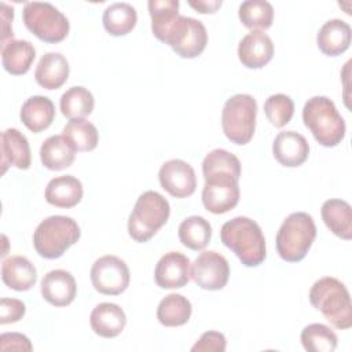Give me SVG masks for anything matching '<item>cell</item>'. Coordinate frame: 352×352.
Segmentation results:
<instances>
[{"mask_svg":"<svg viewBox=\"0 0 352 352\" xmlns=\"http://www.w3.org/2000/svg\"><path fill=\"white\" fill-rule=\"evenodd\" d=\"M205 184L202 188V204L214 214L232 210L239 202L241 162L232 153L214 148L202 161Z\"/></svg>","mask_w":352,"mask_h":352,"instance_id":"cell-1","label":"cell"},{"mask_svg":"<svg viewBox=\"0 0 352 352\" xmlns=\"http://www.w3.org/2000/svg\"><path fill=\"white\" fill-rule=\"evenodd\" d=\"M220 239L246 267H257L267 257L263 231L254 220L246 216L226 221L220 230Z\"/></svg>","mask_w":352,"mask_h":352,"instance_id":"cell-2","label":"cell"},{"mask_svg":"<svg viewBox=\"0 0 352 352\" xmlns=\"http://www.w3.org/2000/svg\"><path fill=\"white\" fill-rule=\"evenodd\" d=\"M309 302L338 330L352 326V304L345 285L333 276L318 279L309 290Z\"/></svg>","mask_w":352,"mask_h":352,"instance_id":"cell-3","label":"cell"},{"mask_svg":"<svg viewBox=\"0 0 352 352\" xmlns=\"http://www.w3.org/2000/svg\"><path fill=\"white\" fill-rule=\"evenodd\" d=\"M302 121L315 140L324 147H334L345 138V121L333 100L326 96H312L305 102Z\"/></svg>","mask_w":352,"mask_h":352,"instance_id":"cell-4","label":"cell"},{"mask_svg":"<svg viewBox=\"0 0 352 352\" xmlns=\"http://www.w3.org/2000/svg\"><path fill=\"white\" fill-rule=\"evenodd\" d=\"M316 238V226L311 214L294 212L280 224L276 234V250L282 260L301 261Z\"/></svg>","mask_w":352,"mask_h":352,"instance_id":"cell-5","label":"cell"},{"mask_svg":"<svg viewBox=\"0 0 352 352\" xmlns=\"http://www.w3.org/2000/svg\"><path fill=\"white\" fill-rule=\"evenodd\" d=\"M169 202L157 191L148 190L139 195L128 219L129 236L136 242L150 241L168 221Z\"/></svg>","mask_w":352,"mask_h":352,"instance_id":"cell-6","label":"cell"},{"mask_svg":"<svg viewBox=\"0 0 352 352\" xmlns=\"http://www.w3.org/2000/svg\"><path fill=\"white\" fill-rule=\"evenodd\" d=\"M81 236L76 220L69 216H50L44 219L33 234V246L36 252L48 260L60 257Z\"/></svg>","mask_w":352,"mask_h":352,"instance_id":"cell-7","label":"cell"},{"mask_svg":"<svg viewBox=\"0 0 352 352\" xmlns=\"http://www.w3.org/2000/svg\"><path fill=\"white\" fill-rule=\"evenodd\" d=\"M257 102L252 95L236 94L227 99L221 111V126L228 140L248 144L256 129Z\"/></svg>","mask_w":352,"mask_h":352,"instance_id":"cell-8","label":"cell"},{"mask_svg":"<svg viewBox=\"0 0 352 352\" xmlns=\"http://www.w3.org/2000/svg\"><path fill=\"white\" fill-rule=\"evenodd\" d=\"M26 29L45 43H59L69 34V19L51 3L29 1L22 11Z\"/></svg>","mask_w":352,"mask_h":352,"instance_id":"cell-9","label":"cell"},{"mask_svg":"<svg viewBox=\"0 0 352 352\" xmlns=\"http://www.w3.org/2000/svg\"><path fill=\"white\" fill-rule=\"evenodd\" d=\"M162 43L168 44L182 58H197L208 44L206 28L195 18L179 15L168 29Z\"/></svg>","mask_w":352,"mask_h":352,"instance_id":"cell-10","label":"cell"},{"mask_svg":"<svg viewBox=\"0 0 352 352\" xmlns=\"http://www.w3.org/2000/svg\"><path fill=\"white\" fill-rule=\"evenodd\" d=\"M91 282L96 292L106 296H118L129 285V268L117 256L106 254L99 257L91 267Z\"/></svg>","mask_w":352,"mask_h":352,"instance_id":"cell-11","label":"cell"},{"mask_svg":"<svg viewBox=\"0 0 352 352\" xmlns=\"http://www.w3.org/2000/svg\"><path fill=\"white\" fill-rule=\"evenodd\" d=\"M191 279L201 289L221 290L230 278V265L227 258L214 252H202L191 264Z\"/></svg>","mask_w":352,"mask_h":352,"instance_id":"cell-12","label":"cell"},{"mask_svg":"<svg viewBox=\"0 0 352 352\" xmlns=\"http://www.w3.org/2000/svg\"><path fill=\"white\" fill-rule=\"evenodd\" d=\"M161 187L175 198H187L197 188L194 168L183 160H169L164 162L158 172Z\"/></svg>","mask_w":352,"mask_h":352,"instance_id":"cell-13","label":"cell"},{"mask_svg":"<svg viewBox=\"0 0 352 352\" xmlns=\"http://www.w3.org/2000/svg\"><path fill=\"white\" fill-rule=\"evenodd\" d=\"M191 263L180 252H168L157 263L154 270L155 283L161 289H180L191 278Z\"/></svg>","mask_w":352,"mask_h":352,"instance_id":"cell-14","label":"cell"},{"mask_svg":"<svg viewBox=\"0 0 352 352\" xmlns=\"http://www.w3.org/2000/svg\"><path fill=\"white\" fill-rule=\"evenodd\" d=\"M77 294L74 276L66 270H52L41 279V296L54 307H66Z\"/></svg>","mask_w":352,"mask_h":352,"instance_id":"cell-15","label":"cell"},{"mask_svg":"<svg viewBox=\"0 0 352 352\" xmlns=\"http://www.w3.org/2000/svg\"><path fill=\"white\" fill-rule=\"evenodd\" d=\"M272 154L275 160L287 168L302 165L309 155V144L307 139L294 131H282L272 143Z\"/></svg>","mask_w":352,"mask_h":352,"instance_id":"cell-16","label":"cell"},{"mask_svg":"<svg viewBox=\"0 0 352 352\" xmlns=\"http://www.w3.org/2000/svg\"><path fill=\"white\" fill-rule=\"evenodd\" d=\"M274 56V44L264 32L248 33L238 45V58L249 69L264 67Z\"/></svg>","mask_w":352,"mask_h":352,"instance_id":"cell-17","label":"cell"},{"mask_svg":"<svg viewBox=\"0 0 352 352\" xmlns=\"http://www.w3.org/2000/svg\"><path fill=\"white\" fill-rule=\"evenodd\" d=\"M32 162L30 146L26 136L16 128H8L1 133V173L7 166L29 169Z\"/></svg>","mask_w":352,"mask_h":352,"instance_id":"cell-18","label":"cell"},{"mask_svg":"<svg viewBox=\"0 0 352 352\" xmlns=\"http://www.w3.org/2000/svg\"><path fill=\"white\" fill-rule=\"evenodd\" d=\"M351 26L338 18L329 19L316 34L318 48L327 56L344 54L351 45Z\"/></svg>","mask_w":352,"mask_h":352,"instance_id":"cell-19","label":"cell"},{"mask_svg":"<svg viewBox=\"0 0 352 352\" xmlns=\"http://www.w3.org/2000/svg\"><path fill=\"white\" fill-rule=\"evenodd\" d=\"M89 323L94 333L99 337L114 338L124 330L126 316L120 305L114 302H100L92 309Z\"/></svg>","mask_w":352,"mask_h":352,"instance_id":"cell-20","label":"cell"},{"mask_svg":"<svg viewBox=\"0 0 352 352\" xmlns=\"http://www.w3.org/2000/svg\"><path fill=\"white\" fill-rule=\"evenodd\" d=\"M84 194L81 182L73 175H63L51 179L45 187L44 197L50 205L69 209L76 206Z\"/></svg>","mask_w":352,"mask_h":352,"instance_id":"cell-21","label":"cell"},{"mask_svg":"<svg viewBox=\"0 0 352 352\" xmlns=\"http://www.w3.org/2000/svg\"><path fill=\"white\" fill-rule=\"evenodd\" d=\"M70 67L67 59L59 52L44 54L34 70L36 82L45 89H58L69 78Z\"/></svg>","mask_w":352,"mask_h":352,"instance_id":"cell-22","label":"cell"},{"mask_svg":"<svg viewBox=\"0 0 352 352\" xmlns=\"http://www.w3.org/2000/svg\"><path fill=\"white\" fill-rule=\"evenodd\" d=\"M1 279L6 286L16 292H26L37 282V270L23 256H11L1 264Z\"/></svg>","mask_w":352,"mask_h":352,"instance_id":"cell-23","label":"cell"},{"mask_svg":"<svg viewBox=\"0 0 352 352\" xmlns=\"http://www.w3.org/2000/svg\"><path fill=\"white\" fill-rule=\"evenodd\" d=\"M23 125L33 133L47 129L55 118V106L47 96L34 95L26 99L19 113Z\"/></svg>","mask_w":352,"mask_h":352,"instance_id":"cell-24","label":"cell"},{"mask_svg":"<svg viewBox=\"0 0 352 352\" xmlns=\"http://www.w3.org/2000/svg\"><path fill=\"white\" fill-rule=\"evenodd\" d=\"M320 214L323 223L334 235L345 241L352 238V209L346 201L337 198L324 201Z\"/></svg>","mask_w":352,"mask_h":352,"instance_id":"cell-25","label":"cell"},{"mask_svg":"<svg viewBox=\"0 0 352 352\" xmlns=\"http://www.w3.org/2000/svg\"><path fill=\"white\" fill-rule=\"evenodd\" d=\"M76 158V148L63 135L47 138L40 147L41 164L50 170H62L69 168Z\"/></svg>","mask_w":352,"mask_h":352,"instance_id":"cell-26","label":"cell"},{"mask_svg":"<svg viewBox=\"0 0 352 352\" xmlns=\"http://www.w3.org/2000/svg\"><path fill=\"white\" fill-rule=\"evenodd\" d=\"M34 58L36 50L28 40H11L1 47L3 67L12 76L28 73Z\"/></svg>","mask_w":352,"mask_h":352,"instance_id":"cell-27","label":"cell"},{"mask_svg":"<svg viewBox=\"0 0 352 352\" xmlns=\"http://www.w3.org/2000/svg\"><path fill=\"white\" fill-rule=\"evenodd\" d=\"M191 312L192 307L187 297L170 293L160 301L157 307V319L162 326L177 327L188 322Z\"/></svg>","mask_w":352,"mask_h":352,"instance_id":"cell-28","label":"cell"},{"mask_svg":"<svg viewBox=\"0 0 352 352\" xmlns=\"http://www.w3.org/2000/svg\"><path fill=\"white\" fill-rule=\"evenodd\" d=\"M103 26L111 36H125L136 26L138 14L129 3H113L103 11Z\"/></svg>","mask_w":352,"mask_h":352,"instance_id":"cell-29","label":"cell"},{"mask_svg":"<svg viewBox=\"0 0 352 352\" xmlns=\"http://www.w3.org/2000/svg\"><path fill=\"white\" fill-rule=\"evenodd\" d=\"M238 16L245 28L252 32H263L272 25L274 7L264 0H246L239 6Z\"/></svg>","mask_w":352,"mask_h":352,"instance_id":"cell-30","label":"cell"},{"mask_svg":"<svg viewBox=\"0 0 352 352\" xmlns=\"http://www.w3.org/2000/svg\"><path fill=\"white\" fill-rule=\"evenodd\" d=\"M177 234L183 246L191 250H202L212 238V227L202 216H188L180 223Z\"/></svg>","mask_w":352,"mask_h":352,"instance_id":"cell-31","label":"cell"},{"mask_svg":"<svg viewBox=\"0 0 352 352\" xmlns=\"http://www.w3.org/2000/svg\"><path fill=\"white\" fill-rule=\"evenodd\" d=\"M94 95L91 94V91L80 85L69 88L66 92H63L59 100L60 111L69 120L84 118L89 116L94 110Z\"/></svg>","mask_w":352,"mask_h":352,"instance_id":"cell-32","label":"cell"},{"mask_svg":"<svg viewBox=\"0 0 352 352\" xmlns=\"http://www.w3.org/2000/svg\"><path fill=\"white\" fill-rule=\"evenodd\" d=\"M62 135L70 142L76 151H92L99 142L96 126L85 118L70 120L63 126Z\"/></svg>","mask_w":352,"mask_h":352,"instance_id":"cell-33","label":"cell"},{"mask_svg":"<svg viewBox=\"0 0 352 352\" xmlns=\"http://www.w3.org/2000/svg\"><path fill=\"white\" fill-rule=\"evenodd\" d=\"M179 0H150L147 3L151 32L160 41H164L168 29L179 16Z\"/></svg>","mask_w":352,"mask_h":352,"instance_id":"cell-34","label":"cell"},{"mask_svg":"<svg viewBox=\"0 0 352 352\" xmlns=\"http://www.w3.org/2000/svg\"><path fill=\"white\" fill-rule=\"evenodd\" d=\"M301 344L309 352H333L337 348V334L323 323H311L301 331Z\"/></svg>","mask_w":352,"mask_h":352,"instance_id":"cell-35","label":"cell"},{"mask_svg":"<svg viewBox=\"0 0 352 352\" xmlns=\"http://www.w3.org/2000/svg\"><path fill=\"white\" fill-rule=\"evenodd\" d=\"M264 113L274 126L282 128L290 122L294 114V103L290 96L275 94L268 96L264 102Z\"/></svg>","mask_w":352,"mask_h":352,"instance_id":"cell-36","label":"cell"},{"mask_svg":"<svg viewBox=\"0 0 352 352\" xmlns=\"http://www.w3.org/2000/svg\"><path fill=\"white\" fill-rule=\"evenodd\" d=\"M226 346H227V340L223 333L206 331L191 346V351L192 352H224Z\"/></svg>","mask_w":352,"mask_h":352,"instance_id":"cell-37","label":"cell"},{"mask_svg":"<svg viewBox=\"0 0 352 352\" xmlns=\"http://www.w3.org/2000/svg\"><path fill=\"white\" fill-rule=\"evenodd\" d=\"M26 307L16 298H1L0 301V323H15L23 318Z\"/></svg>","mask_w":352,"mask_h":352,"instance_id":"cell-38","label":"cell"},{"mask_svg":"<svg viewBox=\"0 0 352 352\" xmlns=\"http://www.w3.org/2000/svg\"><path fill=\"white\" fill-rule=\"evenodd\" d=\"M1 351H32L29 338L21 333H4L0 336Z\"/></svg>","mask_w":352,"mask_h":352,"instance_id":"cell-39","label":"cell"},{"mask_svg":"<svg viewBox=\"0 0 352 352\" xmlns=\"http://www.w3.org/2000/svg\"><path fill=\"white\" fill-rule=\"evenodd\" d=\"M0 7H1V21H3V28H1V47H3L12 40L14 33L10 23L12 22V18H14V10L12 7H8L6 3H1Z\"/></svg>","mask_w":352,"mask_h":352,"instance_id":"cell-40","label":"cell"},{"mask_svg":"<svg viewBox=\"0 0 352 352\" xmlns=\"http://www.w3.org/2000/svg\"><path fill=\"white\" fill-rule=\"evenodd\" d=\"M188 4L201 14H214L223 4L221 0H188Z\"/></svg>","mask_w":352,"mask_h":352,"instance_id":"cell-41","label":"cell"}]
</instances>
